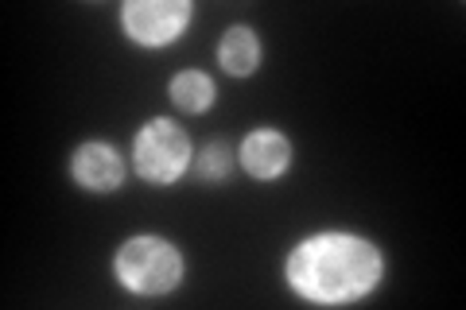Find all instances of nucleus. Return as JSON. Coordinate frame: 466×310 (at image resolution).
<instances>
[{"instance_id":"7","label":"nucleus","mask_w":466,"mask_h":310,"mask_svg":"<svg viewBox=\"0 0 466 310\" xmlns=\"http://www.w3.org/2000/svg\"><path fill=\"white\" fill-rule=\"evenodd\" d=\"M218 58H222V70L238 74V78L253 74L260 66V39H257V32H249V27H229V32L222 35V47H218Z\"/></svg>"},{"instance_id":"9","label":"nucleus","mask_w":466,"mask_h":310,"mask_svg":"<svg viewBox=\"0 0 466 310\" xmlns=\"http://www.w3.org/2000/svg\"><path fill=\"white\" fill-rule=\"evenodd\" d=\"M229 171H233V152L226 144H210L207 152H202V179H207V183H222Z\"/></svg>"},{"instance_id":"2","label":"nucleus","mask_w":466,"mask_h":310,"mask_svg":"<svg viewBox=\"0 0 466 310\" xmlns=\"http://www.w3.org/2000/svg\"><path fill=\"white\" fill-rule=\"evenodd\" d=\"M113 272L137 295H167L183 279V256L179 248L159 237H133L116 253Z\"/></svg>"},{"instance_id":"8","label":"nucleus","mask_w":466,"mask_h":310,"mask_svg":"<svg viewBox=\"0 0 466 310\" xmlns=\"http://www.w3.org/2000/svg\"><path fill=\"white\" fill-rule=\"evenodd\" d=\"M167 90L183 113H207L214 105V82H210V74H202V70H179Z\"/></svg>"},{"instance_id":"3","label":"nucleus","mask_w":466,"mask_h":310,"mask_svg":"<svg viewBox=\"0 0 466 310\" xmlns=\"http://www.w3.org/2000/svg\"><path fill=\"white\" fill-rule=\"evenodd\" d=\"M133 152H137L133 159H137L140 179H148L156 186H171L187 171V164H191V140H187V132L179 125L164 121V116L140 128Z\"/></svg>"},{"instance_id":"6","label":"nucleus","mask_w":466,"mask_h":310,"mask_svg":"<svg viewBox=\"0 0 466 310\" xmlns=\"http://www.w3.org/2000/svg\"><path fill=\"white\" fill-rule=\"evenodd\" d=\"M75 179L94 195H106L125 183V164L109 144H82L75 152Z\"/></svg>"},{"instance_id":"4","label":"nucleus","mask_w":466,"mask_h":310,"mask_svg":"<svg viewBox=\"0 0 466 310\" xmlns=\"http://www.w3.org/2000/svg\"><path fill=\"white\" fill-rule=\"evenodd\" d=\"M121 20L128 39H137L140 47H164L183 35L191 5L187 0H128L121 8Z\"/></svg>"},{"instance_id":"5","label":"nucleus","mask_w":466,"mask_h":310,"mask_svg":"<svg viewBox=\"0 0 466 310\" xmlns=\"http://www.w3.org/2000/svg\"><path fill=\"white\" fill-rule=\"evenodd\" d=\"M238 155H241V167L249 171L253 179L272 183V179H280V175L288 171V164H291V144L276 128H257L241 140Z\"/></svg>"},{"instance_id":"1","label":"nucleus","mask_w":466,"mask_h":310,"mask_svg":"<svg viewBox=\"0 0 466 310\" xmlns=\"http://www.w3.org/2000/svg\"><path fill=\"white\" fill-rule=\"evenodd\" d=\"M381 279V253L350 233H319L288 256V284L311 303H354Z\"/></svg>"}]
</instances>
